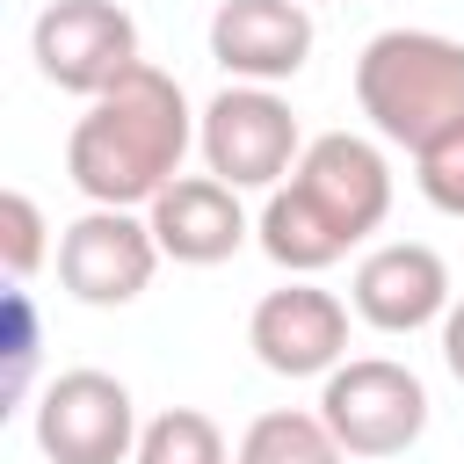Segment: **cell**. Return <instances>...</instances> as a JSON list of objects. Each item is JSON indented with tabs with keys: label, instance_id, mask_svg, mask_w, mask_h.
<instances>
[{
	"label": "cell",
	"instance_id": "1",
	"mask_svg": "<svg viewBox=\"0 0 464 464\" xmlns=\"http://www.w3.org/2000/svg\"><path fill=\"white\" fill-rule=\"evenodd\" d=\"M196 145V109L181 94V80L152 58H138L116 87H102L87 102V116L65 138V174L87 203H116V210H145L188 160Z\"/></svg>",
	"mask_w": 464,
	"mask_h": 464
},
{
	"label": "cell",
	"instance_id": "2",
	"mask_svg": "<svg viewBox=\"0 0 464 464\" xmlns=\"http://www.w3.org/2000/svg\"><path fill=\"white\" fill-rule=\"evenodd\" d=\"M355 109L384 145L420 152L464 123V44L442 29H377L355 58Z\"/></svg>",
	"mask_w": 464,
	"mask_h": 464
},
{
	"label": "cell",
	"instance_id": "3",
	"mask_svg": "<svg viewBox=\"0 0 464 464\" xmlns=\"http://www.w3.org/2000/svg\"><path fill=\"white\" fill-rule=\"evenodd\" d=\"M196 152L232 188H283L297 174V160H304V130H297L290 102L276 87L225 80L196 116Z\"/></svg>",
	"mask_w": 464,
	"mask_h": 464
},
{
	"label": "cell",
	"instance_id": "4",
	"mask_svg": "<svg viewBox=\"0 0 464 464\" xmlns=\"http://www.w3.org/2000/svg\"><path fill=\"white\" fill-rule=\"evenodd\" d=\"M319 420L348 457H406L428 435V384L392 355H348L319 377Z\"/></svg>",
	"mask_w": 464,
	"mask_h": 464
},
{
	"label": "cell",
	"instance_id": "5",
	"mask_svg": "<svg viewBox=\"0 0 464 464\" xmlns=\"http://www.w3.org/2000/svg\"><path fill=\"white\" fill-rule=\"evenodd\" d=\"M160 261H167V254H160L145 210L87 203V210L58 232V283H65V297H80V304H94V312H116V304L145 297V283H152Z\"/></svg>",
	"mask_w": 464,
	"mask_h": 464
},
{
	"label": "cell",
	"instance_id": "6",
	"mask_svg": "<svg viewBox=\"0 0 464 464\" xmlns=\"http://www.w3.org/2000/svg\"><path fill=\"white\" fill-rule=\"evenodd\" d=\"M29 58L58 94L94 102L138 65V22L116 0H51L29 29Z\"/></svg>",
	"mask_w": 464,
	"mask_h": 464
},
{
	"label": "cell",
	"instance_id": "7",
	"mask_svg": "<svg viewBox=\"0 0 464 464\" xmlns=\"http://www.w3.org/2000/svg\"><path fill=\"white\" fill-rule=\"evenodd\" d=\"M36 450L51 464H130L138 399L109 370H58L36 392Z\"/></svg>",
	"mask_w": 464,
	"mask_h": 464
},
{
	"label": "cell",
	"instance_id": "8",
	"mask_svg": "<svg viewBox=\"0 0 464 464\" xmlns=\"http://www.w3.org/2000/svg\"><path fill=\"white\" fill-rule=\"evenodd\" d=\"M246 348L276 377H326L348 362V304L312 276H290L246 312Z\"/></svg>",
	"mask_w": 464,
	"mask_h": 464
},
{
	"label": "cell",
	"instance_id": "9",
	"mask_svg": "<svg viewBox=\"0 0 464 464\" xmlns=\"http://www.w3.org/2000/svg\"><path fill=\"white\" fill-rule=\"evenodd\" d=\"M326 218H334V232L355 246V239H370L384 218H392V160H384V145L377 138H355V130H319V138H304V160H297V174H290Z\"/></svg>",
	"mask_w": 464,
	"mask_h": 464
},
{
	"label": "cell",
	"instance_id": "10",
	"mask_svg": "<svg viewBox=\"0 0 464 464\" xmlns=\"http://www.w3.org/2000/svg\"><path fill=\"white\" fill-rule=\"evenodd\" d=\"M355 319L377 326V334H420V326H442V312L457 304L450 290V261L420 239H384L355 261Z\"/></svg>",
	"mask_w": 464,
	"mask_h": 464
},
{
	"label": "cell",
	"instance_id": "11",
	"mask_svg": "<svg viewBox=\"0 0 464 464\" xmlns=\"http://www.w3.org/2000/svg\"><path fill=\"white\" fill-rule=\"evenodd\" d=\"M210 58L225 65V80H297L312 58V0H218Z\"/></svg>",
	"mask_w": 464,
	"mask_h": 464
},
{
	"label": "cell",
	"instance_id": "12",
	"mask_svg": "<svg viewBox=\"0 0 464 464\" xmlns=\"http://www.w3.org/2000/svg\"><path fill=\"white\" fill-rule=\"evenodd\" d=\"M145 218H152L160 254L181 261V268H218V261H232V254L246 246V232H254V218L239 210V188L218 181V174H174V181L145 203Z\"/></svg>",
	"mask_w": 464,
	"mask_h": 464
},
{
	"label": "cell",
	"instance_id": "13",
	"mask_svg": "<svg viewBox=\"0 0 464 464\" xmlns=\"http://www.w3.org/2000/svg\"><path fill=\"white\" fill-rule=\"evenodd\" d=\"M254 239H261V254H268L283 276H319V268H334V261L348 254V239L334 232V218H326L297 181L268 188V203H261V218H254Z\"/></svg>",
	"mask_w": 464,
	"mask_h": 464
},
{
	"label": "cell",
	"instance_id": "14",
	"mask_svg": "<svg viewBox=\"0 0 464 464\" xmlns=\"http://www.w3.org/2000/svg\"><path fill=\"white\" fill-rule=\"evenodd\" d=\"M232 464H348V450H341V435L319 420V406H312V413H304V406H268V413L246 420Z\"/></svg>",
	"mask_w": 464,
	"mask_h": 464
},
{
	"label": "cell",
	"instance_id": "15",
	"mask_svg": "<svg viewBox=\"0 0 464 464\" xmlns=\"http://www.w3.org/2000/svg\"><path fill=\"white\" fill-rule=\"evenodd\" d=\"M130 464H232V450H225V428H218L210 413L167 406V413H152V420L138 428Z\"/></svg>",
	"mask_w": 464,
	"mask_h": 464
},
{
	"label": "cell",
	"instance_id": "16",
	"mask_svg": "<svg viewBox=\"0 0 464 464\" xmlns=\"http://www.w3.org/2000/svg\"><path fill=\"white\" fill-rule=\"evenodd\" d=\"M44 232H51V225H44L36 196H29V188H7V196H0V261H7L14 283H29V276L44 268V254H51Z\"/></svg>",
	"mask_w": 464,
	"mask_h": 464
},
{
	"label": "cell",
	"instance_id": "17",
	"mask_svg": "<svg viewBox=\"0 0 464 464\" xmlns=\"http://www.w3.org/2000/svg\"><path fill=\"white\" fill-rule=\"evenodd\" d=\"M413 181H420V196H428L442 218H464V123L442 130V138H428V145L413 152Z\"/></svg>",
	"mask_w": 464,
	"mask_h": 464
},
{
	"label": "cell",
	"instance_id": "18",
	"mask_svg": "<svg viewBox=\"0 0 464 464\" xmlns=\"http://www.w3.org/2000/svg\"><path fill=\"white\" fill-rule=\"evenodd\" d=\"M7 319H14V348H7V399H22L29 362H36V312H29V297H22V290L7 297Z\"/></svg>",
	"mask_w": 464,
	"mask_h": 464
},
{
	"label": "cell",
	"instance_id": "19",
	"mask_svg": "<svg viewBox=\"0 0 464 464\" xmlns=\"http://www.w3.org/2000/svg\"><path fill=\"white\" fill-rule=\"evenodd\" d=\"M442 362H450V377L464 384V297L442 312Z\"/></svg>",
	"mask_w": 464,
	"mask_h": 464
}]
</instances>
